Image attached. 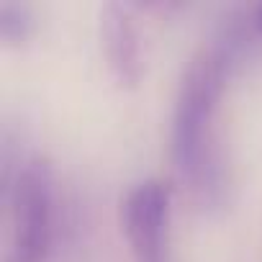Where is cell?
Here are the masks:
<instances>
[{"instance_id":"7a4b0ae2","label":"cell","mask_w":262,"mask_h":262,"mask_svg":"<svg viewBox=\"0 0 262 262\" xmlns=\"http://www.w3.org/2000/svg\"><path fill=\"white\" fill-rule=\"evenodd\" d=\"M11 262H44L54 236V178L47 157H31L16 175L11 193Z\"/></svg>"},{"instance_id":"6da1fadb","label":"cell","mask_w":262,"mask_h":262,"mask_svg":"<svg viewBox=\"0 0 262 262\" xmlns=\"http://www.w3.org/2000/svg\"><path fill=\"white\" fill-rule=\"evenodd\" d=\"M226 59L219 49L203 47L188 62L172 111V165L183 183L206 193L213 188L216 165V113L224 93Z\"/></svg>"},{"instance_id":"277c9868","label":"cell","mask_w":262,"mask_h":262,"mask_svg":"<svg viewBox=\"0 0 262 262\" xmlns=\"http://www.w3.org/2000/svg\"><path fill=\"white\" fill-rule=\"evenodd\" d=\"M100 47L108 72L121 88H137L144 75L142 34L131 11L121 3H103L98 13Z\"/></svg>"},{"instance_id":"3957f363","label":"cell","mask_w":262,"mask_h":262,"mask_svg":"<svg viewBox=\"0 0 262 262\" xmlns=\"http://www.w3.org/2000/svg\"><path fill=\"white\" fill-rule=\"evenodd\" d=\"M170 206L172 185L162 178L142 180L121 198V231L137 262H165Z\"/></svg>"},{"instance_id":"5b68a950","label":"cell","mask_w":262,"mask_h":262,"mask_svg":"<svg viewBox=\"0 0 262 262\" xmlns=\"http://www.w3.org/2000/svg\"><path fill=\"white\" fill-rule=\"evenodd\" d=\"M34 34V13L26 3H0V39L6 44H24Z\"/></svg>"},{"instance_id":"8992f818","label":"cell","mask_w":262,"mask_h":262,"mask_svg":"<svg viewBox=\"0 0 262 262\" xmlns=\"http://www.w3.org/2000/svg\"><path fill=\"white\" fill-rule=\"evenodd\" d=\"M252 26H254V31L262 36V6L254 8V13H252Z\"/></svg>"}]
</instances>
